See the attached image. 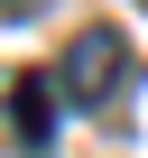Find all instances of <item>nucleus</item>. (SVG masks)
Returning <instances> with one entry per match:
<instances>
[{
	"label": "nucleus",
	"mask_w": 148,
	"mask_h": 158,
	"mask_svg": "<svg viewBox=\"0 0 148 158\" xmlns=\"http://www.w3.org/2000/svg\"><path fill=\"white\" fill-rule=\"evenodd\" d=\"M56 84L74 93V112H120V93H130V37L120 28H84V37L65 47Z\"/></svg>",
	"instance_id": "obj_1"
},
{
	"label": "nucleus",
	"mask_w": 148,
	"mask_h": 158,
	"mask_svg": "<svg viewBox=\"0 0 148 158\" xmlns=\"http://www.w3.org/2000/svg\"><path fill=\"white\" fill-rule=\"evenodd\" d=\"M10 121H19V149L46 158V139H56V84L46 74H19L10 84Z\"/></svg>",
	"instance_id": "obj_2"
},
{
	"label": "nucleus",
	"mask_w": 148,
	"mask_h": 158,
	"mask_svg": "<svg viewBox=\"0 0 148 158\" xmlns=\"http://www.w3.org/2000/svg\"><path fill=\"white\" fill-rule=\"evenodd\" d=\"M28 10H46V0H0V19H28Z\"/></svg>",
	"instance_id": "obj_3"
}]
</instances>
